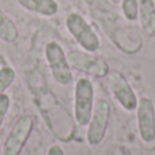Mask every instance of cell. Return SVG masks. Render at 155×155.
Masks as SVG:
<instances>
[{
	"mask_svg": "<svg viewBox=\"0 0 155 155\" xmlns=\"http://www.w3.org/2000/svg\"><path fill=\"white\" fill-rule=\"evenodd\" d=\"M48 155H64V151L61 150L60 146H52L51 148L48 150Z\"/></svg>",
	"mask_w": 155,
	"mask_h": 155,
	"instance_id": "obj_17",
	"label": "cell"
},
{
	"mask_svg": "<svg viewBox=\"0 0 155 155\" xmlns=\"http://www.w3.org/2000/svg\"><path fill=\"white\" fill-rule=\"evenodd\" d=\"M15 79V71L10 67H4L0 70V94L11 84Z\"/></svg>",
	"mask_w": 155,
	"mask_h": 155,
	"instance_id": "obj_14",
	"label": "cell"
},
{
	"mask_svg": "<svg viewBox=\"0 0 155 155\" xmlns=\"http://www.w3.org/2000/svg\"><path fill=\"white\" fill-rule=\"evenodd\" d=\"M110 2H112V3H114V4H118V3H120L121 0H110Z\"/></svg>",
	"mask_w": 155,
	"mask_h": 155,
	"instance_id": "obj_18",
	"label": "cell"
},
{
	"mask_svg": "<svg viewBox=\"0 0 155 155\" xmlns=\"http://www.w3.org/2000/svg\"><path fill=\"white\" fill-rule=\"evenodd\" d=\"M33 129V118L29 114H23L18 118L7 136L3 147V155H19L26 140L29 139Z\"/></svg>",
	"mask_w": 155,
	"mask_h": 155,
	"instance_id": "obj_5",
	"label": "cell"
},
{
	"mask_svg": "<svg viewBox=\"0 0 155 155\" xmlns=\"http://www.w3.org/2000/svg\"><path fill=\"white\" fill-rule=\"evenodd\" d=\"M67 27L74 38L88 52H95L99 48V38L91 26L79 14H70L67 18Z\"/></svg>",
	"mask_w": 155,
	"mask_h": 155,
	"instance_id": "obj_4",
	"label": "cell"
},
{
	"mask_svg": "<svg viewBox=\"0 0 155 155\" xmlns=\"http://www.w3.org/2000/svg\"><path fill=\"white\" fill-rule=\"evenodd\" d=\"M137 128L144 142L150 143L155 139V110L148 98H142L137 102Z\"/></svg>",
	"mask_w": 155,
	"mask_h": 155,
	"instance_id": "obj_9",
	"label": "cell"
},
{
	"mask_svg": "<svg viewBox=\"0 0 155 155\" xmlns=\"http://www.w3.org/2000/svg\"><path fill=\"white\" fill-rule=\"evenodd\" d=\"M18 3L26 10L34 11L45 16L54 15L59 10V5L54 0H18Z\"/></svg>",
	"mask_w": 155,
	"mask_h": 155,
	"instance_id": "obj_11",
	"label": "cell"
},
{
	"mask_svg": "<svg viewBox=\"0 0 155 155\" xmlns=\"http://www.w3.org/2000/svg\"><path fill=\"white\" fill-rule=\"evenodd\" d=\"M94 90L88 79H79L75 86V120L79 125H87L93 114Z\"/></svg>",
	"mask_w": 155,
	"mask_h": 155,
	"instance_id": "obj_2",
	"label": "cell"
},
{
	"mask_svg": "<svg viewBox=\"0 0 155 155\" xmlns=\"http://www.w3.org/2000/svg\"><path fill=\"white\" fill-rule=\"evenodd\" d=\"M68 63L72 65L75 70L87 72L94 76H106L109 74V67L101 59H97L94 56L83 53V52L72 51L68 54Z\"/></svg>",
	"mask_w": 155,
	"mask_h": 155,
	"instance_id": "obj_8",
	"label": "cell"
},
{
	"mask_svg": "<svg viewBox=\"0 0 155 155\" xmlns=\"http://www.w3.org/2000/svg\"><path fill=\"white\" fill-rule=\"evenodd\" d=\"M140 23L146 34H155V5L153 0H139Z\"/></svg>",
	"mask_w": 155,
	"mask_h": 155,
	"instance_id": "obj_10",
	"label": "cell"
},
{
	"mask_svg": "<svg viewBox=\"0 0 155 155\" xmlns=\"http://www.w3.org/2000/svg\"><path fill=\"white\" fill-rule=\"evenodd\" d=\"M110 118V105L105 99H99L95 104L90 118V127L87 131V140L91 146H97L102 142Z\"/></svg>",
	"mask_w": 155,
	"mask_h": 155,
	"instance_id": "obj_6",
	"label": "cell"
},
{
	"mask_svg": "<svg viewBox=\"0 0 155 155\" xmlns=\"http://www.w3.org/2000/svg\"><path fill=\"white\" fill-rule=\"evenodd\" d=\"M45 56L54 79L60 84H68L72 80V72H71L70 63L61 46L54 41H51L45 46Z\"/></svg>",
	"mask_w": 155,
	"mask_h": 155,
	"instance_id": "obj_3",
	"label": "cell"
},
{
	"mask_svg": "<svg viewBox=\"0 0 155 155\" xmlns=\"http://www.w3.org/2000/svg\"><path fill=\"white\" fill-rule=\"evenodd\" d=\"M106 76L113 95L121 104V106L125 110H129V112L136 109L137 107L136 94L129 86V83L127 82L124 75H121L118 71H109V74Z\"/></svg>",
	"mask_w": 155,
	"mask_h": 155,
	"instance_id": "obj_7",
	"label": "cell"
},
{
	"mask_svg": "<svg viewBox=\"0 0 155 155\" xmlns=\"http://www.w3.org/2000/svg\"><path fill=\"white\" fill-rule=\"evenodd\" d=\"M8 107H10V98H8V95L0 94V127H2L3 121H4Z\"/></svg>",
	"mask_w": 155,
	"mask_h": 155,
	"instance_id": "obj_16",
	"label": "cell"
},
{
	"mask_svg": "<svg viewBox=\"0 0 155 155\" xmlns=\"http://www.w3.org/2000/svg\"><path fill=\"white\" fill-rule=\"evenodd\" d=\"M0 38L5 42H14L18 38V29L15 23L0 10Z\"/></svg>",
	"mask_w": 155,
	"mask_h": 155,
	"instance_id": "obj_12",
	"label": "cell"
},
{
	"mask_svg": "<svg viewBox=\"0 0 155 155\" xmlns=\"http://www.w3.org/2000/svg\"><path fill=\"white\" fill-rule=\"evenodd\" d=\"M86 2L101 12H112L110 0H86Z\"/></svg>",
	"mask_w": 155,
	"mask_h": 155,
	"instance_id": "obj_15",
	"label": "cell"
},
{
	"mask_svg": "<svg viewBox=\"0 0 155 155\" xmlns=\"http://www.w3.org/2000/svg\"><path fill=\"white\" fill-rule=\"evenodd\" d=\"M123 11L128 21H135L139 15V3L136 0H123Z\"/></svg>",
	"mask_w": 155,
	"mask_h": 155,
	"instance_id": "obj_13",
	"label": "cell"
},
{
	"mask_svg": "<svg viewBox=\"0 0 155 155\" xmlns=\"http://www.w3.org/2000/svg\"><path fill=\"white\" fill-rule=\"evenodd\" d=\"M35 104L41 110L44 120L51 131L61 140H70L74 135V124L67 110L63 107L59 99L45 86H31Z\"/></svg>",
	"mask_w": 155,
	"mask_h": 155,
	"instance_id": "obj_1",
	"label": "cell"
}]
</instances>
